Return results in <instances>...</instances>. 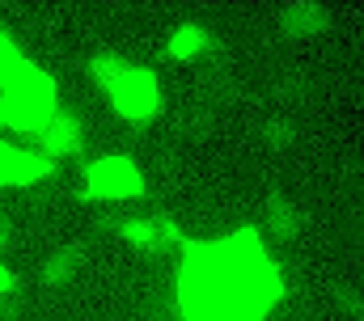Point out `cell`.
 <instances>
[{
	"instance_id": "obj_10",
	"label": "cell",
	"mask_w": 364,
	"mask_h": 321,
	"mask_svg": "<svg viewBox=\"0 0 364 321\" xmlns=\"http://www.w3.org/2000/svg\"><path fill=\"white\" fill-rule=\"evenodd\" d=\"M301 220H305V216H301V207H296V203H292V199H279V195H275L272 203H267V229H272L275 237H296V233H301Z\"/></svg>"
},
{
	"instance_id": "obj_11",
	"label": "cell",
	"mask_w": 364,
	"mask_h": 321,
	"mask_svg": "<svg viewBox=\"0 0 364 321\" xmlns=\"http://www.w3.org/2000/svg\"><path fill=\"white\" fill-rule=\"evenodd\" d=\"M127 68H132V60H123V55H114V51H102V55L90 60V77H93V85H97L102 93H110V89L123 80Z\"/></svg>"
},
{
	"instance_id": "obj_5",
	"label": "cell",
	"mask_w": 364,
	"mask_h": 321,
	"mask_svg": "<svg viewBox=\"0 0 364 321\" xmlns=\"http://www.w3.org/2000/svg\"><path fill=\"white\" fill-rule=\"evenodd\" d=\"M114 233L127 241V245H136V249H144V254H161V249H174L182 245V229L174 216H136V220H114Z\"/></svg>"
},
{
	"instance_id": "obj_3",
	"label": "cell",
	"mask_w": 364,
	"mask_h": 321,
	"mask_svg": "<svg viewBox=\"0 0 364 321\" xmlns=\"http://www.w3.org/2000/svg\"><path fill=\"white\" fill-rule=\"evenodd\" d=\"M106 97H110V110L127 123H153L161 114V80L144 64H132Z\"/></svg>"
},
{
	"instance_id": "obj_13",
	"label": "cell",
	"mask_w": 364,
	"mask_h": 321,
	"mask_svg": "<svg viewBox=\"0 0 364 321\" xmlns=\"http://www.w3.org/2000/svg\"><path fill=\"white\" fill-rule=\"evenodd\" d=\"M73 266H77V262H73V254H51V262H47V271H43V279H47V283H64V279L73 275Z\"/></svg>"
},
{
	"instance_id": "obj_4",
	"label": "cell",
	"mask_w": 364,
	"mask_h": 321,
	"mask_svg": "<svg viewBox=\"0 0 364 321\" xmlns=\"http://www.w3.org/2000/svg\"><path fill=\"white\" fill-rule=\"evenodd\" d=\"M140 195H144V178L127 157H97L85 169L90 203H123V199H140Z\"/></svg>"
},
{
	"instance_id": "obj_8",
	"label": "cell",
	"mask_w": 364,
	"mask_h": 321,
	"mask_svg": "<svg viewBox=\"0 0 364 321\" xmlns=\"http://www.w3.org/2000/svg\"><path fill=\"white\" fill-rule=\"evenodd\" d=\"M166 51H170V60H199V55L212 51V30L199 26V21H182L178 30L170 34Z\"/></svg>"
},
{
	"instance_id": "obj_16",
	"label": "cell",
	"mask_w": 364,
	"mask_h": 321,
	"mask_svg": "<svg viewBox=\"0 0 364 321\" xmlns=\"http://www.w3.org/2000/svg\"><path fill=\"white\" fill-rule=\"evenodd\" d=\"M0 131H4V127H0Z\"/></svg>"
},
{
	"instance_id": "obj_14",
	"label": "cell",
	"mask_w": 364,
	"mask_h": 321,
	"mask_svg": "<svg viewBox=\"0 0 364 321\" xmlns=\"http://www.w3.org/2000/svg\"><path fill=\"white\" fill-rule=\"evenodd\" d=\"M13 288H17V279H13V275L4 271V262H0V300H4V296H9Z\"/></svg>"
},
{
	"instance_id": "obj_6",
	"label": "cell",
	"mask_w": 364,
	"mask_h": 321,
	"mask_svg": "<svg viewBox=\"0 0 364 321\" xmlns=\"http://www.w3.org/2000/svg\"><path fill=\"white\" fill-rule=\"evenodd\" d=\"M30 140H34V153H38V157H47V160L60 165V157L81 153V144H85V123H81L73 110H55V114L43 123V131L30 136Z\"/></svg>"
},
{
	"instance_id": "obj_1",
	"label": "cell",
	"mask_w": 364,
	"mask_h": 321,
	"mask_svg": "<svg viewBox=\"0 0 364 321\" xmlns=\"http://www.w3.org/2000/svg\"><path fill=\"white\" fill-rule=\"evenodd\" d=\"M284 300V275L255 224L212 241H182L174 266L178 321H267Z\"/></svg>"
},
{
	"instance_id": "obj_2",
	"label": "cell",
	"mask_w": 364,
	"mask_h": 321,
	"mask_svg": "<svg viewBox=\"0 0 364 321\" xmlns=\"http://www.w3.org/2000/svg\"><path fill=\"white\" fill-rule=\"evenodd\" d=\"M60 110V89L55 77L43 72L38 64H26L17 77L0 89V127L17 136H38L43 123Z\"/></svg>"
},
{
	"instance_id": "obj_7",
	"label": "cell",
	"mask_w": 364,
	"mask_h": 321,
	"mask_svg": "<svg viewBox=\"0 0 364 321\" xmlns=\"http://www.w3.org/2000/svg\"><path fill=\"white\" fill-rule=\"evenodd\" d=\"M55 173V160L38 157L34 148H17V144H4L0 140V190H13V186H34L43 178Z\"/></svg>"
},
{
	"instance_id": "obj_15",
	"label": "cell",
	"mask_w": 364,
	"mask_h": 321,
	"mask_svg": "<svg viewBox=\"0 0 364 321\" xmlns=\"http://www.w3.org/2000/svg\"><path fill=\"white\" fill-rule=\"evenodd\" d=\"M4 233H9V220H4V212H0V245H4Z\"/></svg>"
},
{
	"instance_id": "obj_12",
	"label": "cell",
	"mask_w": 364,
	"mask_h": 321,
	"mask_svg": "<svg viewBox=\"0 0 364 321\" xmlns=\"http://www.w3.org/2000/svg\"><path fill=\"white\" fill-rule=\"evenodd\" d=\"M26 64H30V60L21 55V47H17V38H13V34H9V30L0 26V89H4L9 80L17 77V72H21Z\"/></svg>"
},
{
	"instance_id": "obj_9",
	"label": "cell",
	"mask_w": 364,
	"mask_h": 321,
	"mask_svg": "<svg viewBox=\"0 0 364 321\" xmlns=\"http://www.w3.org/2000/svg\"><path fill=\"white\" fill-rule=\"evenodd\" d=\"M322 26H326V9H322V4L296 0V4L284 9V30H288L292 38H309V34H318Z\"/></svg>"
}]
</instances>
